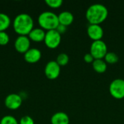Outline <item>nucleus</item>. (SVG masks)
<instances>
[{"label":"nucleus","mask_w":124,"mask_h":124,"mask_svg":"<svg viewBox=\"0 0 124 124\" xmlns=\"http://www.w3.org/2000/svg\"><path fill=\"white\" fill-rule=\"evenodd\" d=\"M45 3L52 8H58L62 6V0H45Z\"/></svg>","instance_id":"aec40b11"},{"label":"nucleus","mask_w":124,"mask_h":124,"mask_svg":"<svg viewBox=\"0 0 124 124\" xmlns=\"http://www.w3.org/2000/svg\"><path fill=\"white\" fill-rule=\"evenodd\" d=\"M108 16V8L102 4H93L86 11V18L89 24L100 25Z\"/></svg>","instance_id":"f257e3e1"},{"label":"nucleus","mask_w":124,"mask_h":124,"mask_svg":"<svg viewBox=\"0 0 124 124\" xmlns=\"http://www.w3.org/2000/svg\"><path fill=\"white\" fill-rule=\"evenodd\" d=\"M84 61L86 62H87V63H92L93 62V61L94 60V57L92 56V54L89 52V53H86V54H84Z\"/></svg>","instance_id":"5701e85b"},{"label":"nucleus","mask_w":124,"mask_h":124,"mask_svg":"<svg viewBox=\"0 0 124 124\" xmlns=\"http://www.w3.org/2000/svg\"><path fill=\"white\" fill-rule=\"evenodd\" d=\"M56 62L60 66H65L69 62V57L66 53H60L57 55Z\"/></svg>","instance_id":"a211bd4d"},{"label":"nucleus","mask_w":124,"mask_h":124,"mask_svg":"<svg viewBox=\"0 0 124 124\" xmlns=\"http://www.w3.org/2000/svg\"><path fill=\"white\" fill-rule=\"evenodd\" d=\"M69 116L64 112L55 113L51 118L52 124H69Z\"/></svg>","instance_id":"f8f14e48"},{"label":"nucleus","mask_w":124,"mask_h":124,"mask_svg":"<svg viewBox=\"0 0 124 124\" xmlns=\"http://www.w3.org/2000/svg\"><path fill=\"white\" fill-rule=\"evenodd\" d=\"M59 23L65 26H68L72 24L74 20V16L72 12L69 11H63L61 12L58 15Z\"/></svg>","instance_id":"4468645a"},{"label":"nucleus","mask_w":124,"mask_h":124,"mask_svg":"<svg viewBox=\"0 0 124 124\" xmlns=\"http://www.w3.org/2000/svg\"><path fill=\"white\" fill-rule=\"evenodd\" d=\"M13 28L20 36H26L33 29V20L31 15L26 13L17 15L13 21Z\"/></svg>","instance_id":"f03ea898"},{"label":"nucleus","mask_w":124,"mask_h":124,"mask_svg":"<svg viewBox=\"0 0 124 124\" xmlns=\"http://www.w3.org/2000/svg\"><path fill=\"white\" fill-rule=\"evenodd\" d=\"M44 73L46 76L49 79H56L60 73V66L54 60L48 62L44 68Z\"/></svg>","instance_id":"0eeeda50"},{"label":"nucleus","mask_w":124,"mask_h":124,"mask_svg":"<svg viewBox=\"0 0 124 124\" xmlns=\"http://www.w3.org/2000/svg\"><path fill=\"white\" fill-rule=\"evenodd\" d=\"M90 53L94 59H102L108 53V46L106 43L101 40L93 41L90 46Z\"/></svg>","instance_id":"20e7f679"},{"label":"nucleus","mask_w":124,"mask_h":124,"mask_svg":"<svg viewBox=\"0 0 124 124\" xmlns=\"http://www.w3.org/2000/svg\"><path fill=\"white\" fill-rule=\"evenodd\" d=\"M19 124H34V121L31 116H25L20 118Z\"/></svg>","instance_id":"4be33fe9"},{"label":"nucleus","mask_w":124,"mask_h":124,"mask_svg":"<svg viewBox=\"0 0 124 124\" xmlns=\"http://www.w3.org/2000/svg\"><path fill=\"white\" fill-rule=\"evenodd\" d=\"M9 41V36L5 31H0V45H6Z\"/></svg>","instance_id":"412c9836"},{"label":"nucleus","mask_w":124,"mask_h":124,"mask_svg":"<svg viewBox=\"0 0 124 124\" xmlns=\"http://www.w3.org/2000/svg\"><path fill=\"white\" fill-rule=\"evenodd\" d=\"M104 59H105V61L107 63L115 64L118 61L119 57H118V55L116 53H115L113 52H108V53L105 54Z\"/></svg>","instance_id":"f3484780"},{"label":"nucleus","mask_w":124,"mask_h":124,"mask_svg":"<svg viewBox=\"0 0 124 124\" xmlns=\"http://www.w3.org/2000/svg\"><path fill=\"white\" fill-rule=\"evenodd\" d=\"M0 124H18V122L14 116H5L1 119Z\"/></svg>","instance_id":"6ab92c4d"},{"label":"nucleus","mask_w":124,"mask_h":124,"mask_svg":"<svg viewBox=\"0 0 124 124\" xmlns=\"http://www.w3.org/2000/svg\"><path fill=\"white\" fill-rule=\"evenodd\" d=\"M87 35L93 41L101 40L104 35V31L100 25L89 24L87 28Z\"/></svg>","instance_id":"9d476101"},{"label":"nucleus","mask_w":124,"mask_h":124,"mask_svg":"<svg viewBox=\"0 0 124 124\" xmlns=\"http://www.w3.org/2000/svg\"><path fill=\"white\" fill-rule=\"evenodd\" d=\"M23 100L19 94L12 93L8 94L4 100L6 107L11 110H16L19 108L22 105Z\"/></svg>","instance_id":"1a4fd4ad"},{"label":"nucleus","mask_w":124,"mask_h":124,"mask_svg":"<svg viewBox=\"0 0 124 124\" xmlns=\"http://www.w3.org/2000/svg\"><path fill=\"white\" fill-rule=\"evenodd\" d=\"M38 22L41 28L46 29V31L54 30L60 24L58 15L50 11H45L41 12L39 15Z\"/></svg>","instance_id":"7ed1b4c3"},{"label":"nucleus","mask_w":124,"mask_h":124,"mask_svg":"<svg viewBox=\"0 0 124 124\" xmlns=\"http://www.w3.org/2000/svg\"><path fill=\"white\" fill-rule=\"evenodd\" d=\"M109 92L114 98L123 99L124 98V80L122 78H116L109 86Z\"/></svg>","instance_id":"39448f33"},{"label":"nucleus","mask_w":124,"mask_h":124,"mask_svg":"<svg viewBox=\"0 0 124 124\" xmlns=\"http://www.w3.org/2000/svg\"><path fill=\"white\" fill-rule=\"evenodd\" d=\"M41 57V52L39 49L31 48L29 49L25 54L24 58L26 62L29 63H35L40 60Z\"/></svg>","instance_id":"9b49d317"},{"label":"nucleus","mask_w":124,"mask_h":124,"mask_svg":"<svg viewBox=\"0 0 124 124\" xmlns=\"http://www.w3.org/2000/svg\"><path fill=\"white\" fill-rule=\"evenodd\" d=\"M46 32L44 29L36 28H33L28 34V38L30 40H32L36 42H41L42 41H44Z\"/></svg>","instance_id":"ddd939ff"},{"label":"nucleus","mask_w":124,"mask_h":124,"mask_svg":"<svg viewBox=\"0 0 124 124\" xmlns=\"http://www.w3.org/2000/svg\"><path fill=\"white\" fill-rule=\"evenodd\" d=\"M31 45V41L27 36H19L15 41V48L20 52L25 54L29 49Z\"/></svg>","instance_id":"6e6552de"},{"label":"nucleus","mask_w":124,"mask_h":124,"mask_svg":"<svg viewBox=\"0 0 124 124\" xmlns=\"http://www.w3.org/2000/svg\"><path fill=\"white\" fill-rule=\"evenodd\" d=\"M61 42V34L56 29L47 31L46 32L44 43L47 47L50 49L57 48Z\"/></svg>","instance_id":"423d86ee"},{"label":"nucleus","mask_w":124,"mask_h":124,"mask_svg":"<svg viewBox=\"0 0 124 124\" xmlns=\"http://www.w3.org/2000/svg\"><path fill=\"white\" fill-rule=\"evenodd\" d=\"M56 30L57 31V32H58L59 33L62 34V33H64L66 31V30H67V26L63 25H62V24H59L58 26L57 27Z\"/></svg>","instance_id":"b1692460"},{"label":"nucleus","mask_w":124,"mask_h":124,"mask_svg":"<svg viewBox=\"0 0 124 124\" xmlns=\"http://www.w3.org/2000/svg\"><path fill=\"white\" fill-rule=\"evenodd\" d=\"M92 67H93V69L96 72H97L99 73H102L106 71L108 65H107V62L105 61V60L94 59V60L92 62Z\"/></svg>","instance_id":"2eb2a0df"},{"label":"nucleus","mask_w":124,"mask_h":124,"mask_svg":"<svg viewBox=\"0 0 124 124\" xmlns=\"http://www.w3.org/2000/svg\"><path fill=\"white\" fill-rule=\"evenodd\" d=\"M10 25V18L5 13L0 12V31H5Z\"/></svg>","instance_id":"dca6fc26"}]
</instances>
